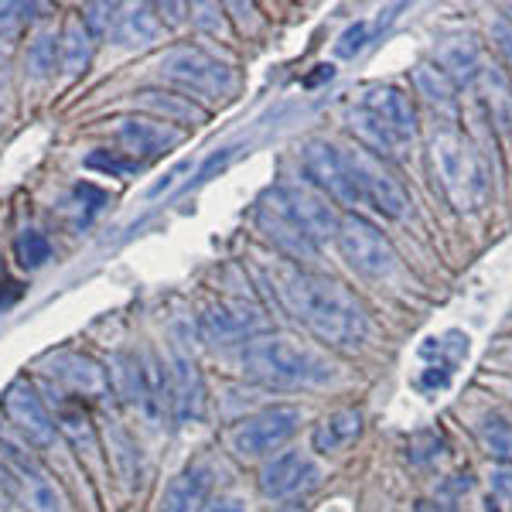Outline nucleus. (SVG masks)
Returning a JSON list of instances; mask_svg holds the SVG:
<instances>
[{"label": "nucleus", "instance_id": "obj_27", "mask_svg": "<svg viewBox=\"0 0 512 512\" xmlns=\"http://www.w3.org/2000/svg\"><path fill=\"white\" fill-rule=\"evenodd\" d=\"M14 260H18V267H24L28 274H35V270H41L52 260V239L45 233H38V229H24V233H18V239H14Z\"/></svg>", "mask_w": 512, "mask_h": 512}, {"label": "nucleus", "instance_id": "obj_3", "mask_svg": "<svg viewBox=\"0 0 512 512\" xmlns=\"http://www.w3.org/2000/svg\"><path fill=\"white\" fill-rule=\"evenodd\" d=\"M352 127L383 154H400L417 134V113L403 89L369 86L359 96L352 113Z\"/></svg>", "mask_w": 512, "mask_h": 512}, {"label": "nucleus", "instance_id": "obj_36", "mask_svg": "<svg viewBox=\"0 0 512 512\" xmlns=\"http://www.w3.org/2000/svg\"><path fill=\"white\" fill-rule=\"evenodd\" d=\"M233 158H236V147H222L219 154H212V158L205 161L202 168H198V178H195V181H198V185H205V181H209L212 175H216V171L226 168V164L233 161Z\"/></svg>", "mask_w": 512, "mask_h": 512}, {"label": "nucleus", "instance_id": "obj_29", "mask_svg": "<svg viewBox=\"0 0 512 512\" xmlns=\"http://www.w3.org/2000/svg\"><path fill=\"white\" fill-rule=\"evenodd\" d=\"M120 4H89L82 7L79 21L86 24V31L93 35L96 41H113V31H117V21H120Z\"/></svg>", "mask_w": 512, "mask_h": 512}, {"label": "nucleus", "instance_id": "obj_24", "mask_svg": "<svg viewBox=\"0 0 512 512\" xmlns=\"http://www.w3.org/2000/svg\"><path fill=\"white\" fill-rule=\"evenodd\" d=\"M359 431H362L359 410H352V407L335 410V414H328L315 431H311V448L318 454H335V451L349 448L355 437H359Z\"/></svg>", "mask_w": 512, "mask_h": 512}, {"label": "nucleus", "instance_id": "obj_7", "mask_svg": "<svg viewBox=\"0 0 512 512\" xmlns=\"http://www.w3.org/2000/svg\"><path fill=\"white\" fill-rule=\"evenodd\" d=\"M342 154H345V164H349V175L355 181V192H359L362 205H373L386 219L410 216L407 188L386 171V164L379 161L376 154L362 151V147H342Z\"/></svg>", "mask_w": 512, "mask_h": 512}, {"label": "nucleus", "instance_id": "obj_4", "mask_svg": "<svg viewBox=\"0 0 512 512\" xmlns=\"http://www.w3.org/2000/svg\"><path fill=\"white\" fill-rule=\"evenodd\" d=\"M158 76L178 86L185 96L226 99L236 93V72L229 62L216 59L198 45H175L158 59Z\"/></svg>", "mask_w": 512, "mask_h": 512}, {"label": "nucleus", "instance_id": "obj_22", "mask_svg": "<svg viewBox=\"0 0 512 512\" xmlns=\"http://www.w3.org/2000/svg\"><path fill=\"white\" fill-rule=\"evenodd\" d=\"M93 52H96V38L86 31V24L79 18L65 21V28L59 31V69L69 79H79L89 72L93 65Z\"/></svg>", "mask_w": 512, "mask_h": 512}, {"label": "nucleus", "instance_id": "obj_28", "mask_svg": "<svg viewBox=\"0 0 512 512\" xmlns=\"http://www.w3.org/2000/svg\"><path fill=\"white\" fill-rule=\"evenodd\" d=\"M106 192L103 188H96V185H89V181H82V185L72 188V195H69V212H72V219H76V226H89L99 212L106 209Z\"/></svg>", "mask_w": 512, "mask_h": 512}, {"label": "nucleus", "instance_id": "obj_18", "mask_svg": "<svg viewBox=\"0 0 512 512\" xmlns=\"http://www.w3.org/2000/svg\"><path fill=\"white\" fill-rule=\"evenodd\" d=\"M4 448H7V458H11L14 472H18V485L24 489V499H28L31 512H65L59 482H55L31 454H24L21 444H4Z\"/></svg>", "mask_w": 512, "mask_h": 512}, {"label": "nucleus", "instance_id": "obj_37", "mask_svg": "<svg viewBox=\"0 0 512 512\" xmlns=\"http://www.w3.org/2000/svg\"><path fill=\"white\" fill-rule=\"evenodd\" d=\"M202 512H246V502L236 499V495H219V499L205 502Z\"/></svg>", "mask_w": 512, "mask_h": 512}, {"label": "nucleus", "instance_id": "obj_9", "mask_svg": "<svg viewBox=\"0 0 512 512\" xmlns=\"http://www.w3.org/2000/svg\"><path fill=\"white\" fill-rule=\"evenodd\" d=\"M335 243L342 256L349 260L352 270H359L362 277H373V280H386L396 274V250L390 246L379 229L369 219L362 216H345L338 222V233Z\"/></svg>", "mask_w": 512, "mask_h": 512}, {"label": "nucleus", "instance_id": "obj_12", "mask_svg": "<svg viewBox=\"0 0 512 512\" xmlns=\"http://www.w3.org/2000/svg\"><path fill=\"white\" fill-rule=\"evenodd\" d=\"M301 164L304 175L311 178V188H318L325 198H332L338 205H362L342 147L328 144V140H308L301 151Z\"/></svg>", "mask_w": 512, "mask_h": 512}, {"label": "nucleus", "instance_id": "obj_10", "mask_svg": "<svg viewBox=\"0 0 512 512\" xmlns=\"http://www.w3.org/2000/svg\"><path fill=\"white\" fill-rule=\"evenodd\" d=\"M123 376V393L127 400H134L151 424H161L164 417H171V383H168V366L154 352H140L123 359L120 366Z\"/></svg>", "mask_w": 512, "mask_h": 512}, {"label": "nucleus", "instance_id": "obj_33", "mask_svg": "<svg viewBox=\"0 0 512 512\" xmlns=\"http://www.w3.org/2000/svg\"><path fill=\"white\" fill-rule=\"evenodd\" d=\"M366 41H369V28H366V24H352V28L345 31L342 38H338L335 52H338V55H345V59H352V55L359 52V48L366 45Z\"/></svg>", "mask_w": 512, "mask_h": 512}, {"label": "nucleus", "instance_id": "obj_19", "mask_svg": "<svg viewBox=\"0 0 512 512\" xmlns=\"http://www.w3.org/2000/svg\"><path fill=\"white\" fill-rule=\"evenodd\" d=\"M256 229H260L280 253H287L297 263H308L318 256V243H311V239L304 236L301 229H297L294 222L270 202V198H263V202L256 205Z\"/></svg>", "mask_w": 512, "mask_h": 512}, {"label": "nucleus", "instance_id": "obj_34", "mask_svg": "<svg viewBox=\"0 0 512 512\" xmlns=\"http://www.w3.org/2000/svg\"><path fill=\"white\" fill-rule=\"evenodd\" d=\"M14 506H18V478L0 461V512H11Z\"/></svg>", "mask_w": 512, "mask_h": 512}, {"label": "nucleus", "instance_id": "obj_5", "mask_svg": "<svg viewBox=\"0 0 512 512\" xmlns=\"http://www.w3.org/2000/svg\"><path fill=\"white\" fill-rule=\"evenodd\" d=\"M434 168L441 178L444 192H448L458 209H475L485 195V168L475 158V151L458 134L441 130L434 137Z\"/></svg>", "mask_w": 512, "mask_h": 512}, {"label": "nucleus", "instance_id": "obj_8", "mask_svg": "<svg viewBox=\"0 0 512 512\" xmlns=\"http://www.w3.org/2000/svg\"><path fill=\"white\" fill-rule=\"evenodd\" d=\"M270 202L284 212L287 219L301 229L311 243H325V239H335L338 233V222L342 216L335 212V202L325 198L318 188L304 185V181H280L277 188L267 192Z\"/></svg>", "mask_w": 512, "mask_h": 512}, {"label": "nucleus", "instance_id": "obj_32", "mask_svg": "<svg viewBox=\"0 0 512 512\" xmlns=\"http://www.w3.org/2000/svg\"><path fill=\"white\" fill-rule=\"evenodd\" d=\"M482 437H485V444H489V451L495 454V458H502V461L512 458V427L502 417L485 420Z\"/></svg>", "mask_w": 512, "mask_h": 512}, {"label": "nucleus", "instance_id": "obj_23", "mask_svg": "<svg viewBox=\"0 0 512 512\" xmlns=\"http://www.w3.org/2000/svg\"><path fill=\"white\" fill-rule=\"evenodd\" d=\"M164 24L158 18V7H147V4H137V7H123L120 11V21H117V31H113V41L123 48H147L161 38Z\"/></svg>", "mask_w": 512, "mask_h": 512}, {"label": "nucleus", "instance_id": "obj_31", "mask_svg": "<svg viewBox=\"0 0 512 512\" xmlns=\"http://www.w3.org/2000/svg\"><path fill=\"white\" fill-rule=\"evenodd\" d=\"M417 86H420V93L431 99V103H451V96H454L451 79L444 76L441 69H434V65H420V69H417Z\"/></svg>", "mask_w": 512, "mask_h": 512}, {"label": "nucleus", "instance_id": "obj_15", "mask_svg": "<svg viewBox=\"0 0 512 512\" xmlns=\"http://www.w3.org/2000/svg\"><path fill=\"white\" fill-rule=\"evenodd\" d=\"M185 140V130L175 123H164L158 117H123L117 123V144L123 154H130L134 161H151L168 154L171 147H178Z\"/></svg>", "mask_w": 512, "mask_h": 512}, {"label": "nucleus", "instance_id": "obj_16", "mask_svg": "<svg viewBox=\"0 0 512 512\" xmlns=\"http://www.w3.org/2000/svg\"><path fill=\"white\" fill-rule=\"evenodd\" d=\"M318 478H321V468L308 454L284 451V454H274V458L260 468V492L274 502H284V499H294V495L315 489Z\"/></svg>", "mask_w": 512, "mask_h": 512}, {"label": "nucleus", "instance_id": "obj_1", "mask_svg": "<svg viewBox=\"0 0 512 512\" xmlns=\"http://www.w3.org/2000/svg\"><path fill=\"white\" fill-rule=\"evenodd\" d=\"M277 294L284 308L308 328L311 335L321 338L335 349H359L369 335L366 308L355 301L349 287H342L332 277L311 274V270H277L274 274Z\"/></svg>", "mask_w": 512, "mask_h": 512}, {"label": "nucleus", "instance_id": "obj_38", "mask_svg": "<svg viewBox=\"0 0 512 512\" xmlns=\"http://www.w3.org/2000/svg\"><path fill=\"white\" fill-rule=\"evenodd\" d=\"M31 11H35V4H0V28L21 21L24 14H31Z\"/></svg>", "mask_w": 512, "mask_h": 512}, {"label": "nucleus", "instance_id": "obj_42", "mask_svg": "<svg viewBox=\"0 0 512 512\" xmlns=\"http://www.w3.org/2000/svg\"><path fill=\"white\" fill-rule=\"evenodd\" d=\"M7 65L11 62H7V55L0 52V96H4V86H7Z\"/></svg>", "mask_w": 512, "mask_h": 512}, {"label": "nucleus", "instance_id": "obj_39", "mask_svg": "<svg viewBox=\"0 0 512 512\" xmlns=\"http://www.w3.org/2000/svg\"><path fill=\"white\" fill-rule=\"evenodd\" d=\"M181 11H188V4H161L158 18H161V24H181L185 21V14Z\"/></svg>", "mask_w": 512, "mask_h": 512}, {"label": "nucleus", "instance_id": "obj_11", "mask_svg": "<svg viewBox=\"0 0 512 512\" xmlns=\"http://www.w3.org/2000/svg\"><path fill=\"white\" fill-rule=\"evenodd\" d=\"M4 410H7V420L14 424V431L21 434V441L31 444V448L48 451L55 441H59L55 414L48 410V403L41 400V393L28 383V379H18V383L7 386Z\"/></svg>", "mask_w": 512, "mask_h": 512}, {"label": "nucleus", "instance_id": "obj_40", "mask_svg": "<svg viewBox=\"0 0 512 512\" xmlns=\"http://www.w3.org/2000/svg\"><path fill=\"white\" fill-rule=\"evenodd\" d=\"M188 168H192V164H188V161H185V164H178V168H175V171H171V175H168V178H164V181H161V185H154V188H151V195H161V192H168V188H171V185H175V181H178L181 175H185V171H188Z\"/></svg>", "mask_w": 512, "mask_h": 512}, {"label": "nucleus", "instance_id": "obj_6", "mask_svg": "<svg viewBox=\"0 0 512 512\" xmlns=\"http://www.w3.org/2000/svg\"><path fill=\"white\" fill-rule=\"evenodd\" d=\"M301 420H304L301 407H287V403L260 410V414L239 420L233 431H229V451L243 461L270 458V454L280 451L297 434Z\"/></svg>", "mask_w": 512, "mask_h": 512}, {"label": "nucleus", "instance_id": "obj_13", "mask_svg": "<svg viewBox=\"0 0 512 512\" xmlns=\"http://www.w3.org/2000/svg\"><path fill=\"white\" fill-rule=\"evenodd\" d=\"M198 328H202L205 342L212 345H246L263 335L267 315L250 301H219L202 311Z\"/></svg>", "mask_w": 512, "mask_h": 512}, {"label": "nucleus", "instance_id": "obj_2", "mask_svg": "<svg viewBox=\"0 0 512 512\" xmlns=\"http://www.w3.org/2000/svg\"><path fill=\"white\" fill-rule=\"evenodd\" d=\"M239 369L246 379L277 390H315L335 379V362L315 345L287 335H260L239 349Z\"/></svg>", "mask_w": 512, "mask_h": 512}, {"label": "nucleus", "instance_id": "obj_14", "mask_svg": "<svg viewBox=\"0 0 512 512\" xmlns=\"http://www.w3.org/2000/svg\"><path fill=\"white\" fill-rule=\"evenodd\" d=\"M48 376L59 386V396H72V400H103L110 396L113 383H110V369L103 362H96L93 355L86 352H59L48 362Z\"/></svg>", "mask_w": 512, "mask_h": 512}, {"label": "nucleus", "instance_id": "obj_35", "mask_svg": "<svg viewBox=\"0 0 512 512\" xmlns=\"http://www.w3.org/2000/svg\"><path fill=\"white\" fill-rule=\"evenodd\" d=\"M21 297V284L11 277V270H7L4 256H0V311H7L14 301Z\"/></svg>", "mask_w": 512, "mask_h": 512}, {"label": "nucleus", "instance_id": "obj_20", "mask_svg": "<svg viewBox=\"0 0 512 512\" xmlns=\"http://www.w3.org/2000/svg\"><path fill=\"white\" fill-rule=\"evenodd\" d=\"M212 489L209 465H188L171 478L161 495V512H202Z\"/></svg>", "mask_w": 512, "mask_h": 512}, {"label": "nucleus", "instance_id": "obj_21", "mask_svg": "<svg viewBox=\"0 0 512 512\" xmlns=\"http://www.w3.org/2000/svg\"><path fill=\"white\" fill-rule=\"evenodd\" d=\"M55 424H59V437L72 444L79 454H93L99 451V437H96V424L89 417V407L82 400H72V396H55Z\"/></svg>", "mask_w": 512, "mask_h": 512}, {"label": "nucleus", "instance_id": "obj_41", "mask_svg": "<svg viewBox=\"0 0 512 512\" xmlns=\"http://www.w3.org/2000/svg\"><path fill=\"white\" fill-rule=\"evenodd\" d=\"M495 38H499V45H502V52H506L509 55V59H512V28H509V24H495Z\"/></svg>", "mask_w": 512, "mask_h": 512}, {"label": "nucleus", "instance_id": "obj_43", "mask_svg": "<svg viewBox=\"0 0 512 512\" xmlns=\"http://www.w3.org/2000/svg\"><path fill=\"white\" fill-rule=\"evenodd\" d=\"M277 512H304L301 506H294V502H291V506H280Z\"/></svg>", "mask_w": 512, "mask_h": 512}, {"label": "nucleus", "instance_id": "obj_30", "mask_svg": "<svg viewBox=\"0 0 512 512\" xmlns=\"http://www.w3.org/2000/svg\"><path fill=\"white\" fill-rule=\"evenodd\" d=\"M86 168L103 171V175H110V178H130V175H137V171H144V164L123 151H103V147H99V151H93L86 158Z\"/></svg>", "mask_w": 512, "mask_h": 512}, {"label": "nucleus", "instance_id": "obj_25", "mask_svg": "<svg viewBox=\"0 0 512 512\" xmlns=\"http://www.w3.org/2000/svg\"><path fill=\"white\" fill-rule=\"evenodd\" d=\"M140 106L154 110V117L164 123H198L205 117L202 106L192 103V96L185 93H161V89H147V93L137 96Z\"/></svg>", "mask_w": 512, "mask_h": 512}, {"label": "nucleus", "instance_id": "obj_26", "mask_svg": "<svg viewBox=\"0 0 512 512\" xmlns=\"http://www.w3.org/2000/svg\"><path fill=\"white\" fill-rule=\"evenodd\" d=\"M55 69H59V35H55L52 28H45L28 41V52H24V72H28V79L45 82V79L55 76Z\"/></svg>", "mask_w": 512, "mask_h": 512}, {"label": "nucleus", "instance_id": "obj_17", "mask_svg": "<svg viewBox=\"0 0 512 512\" xmlns=\"http://www.w3.org/2000/svg\"><path fill=\"white\" fill-rule=\"evenodd\" d=\"M168 383H171V420L175 424H198L205 414V379L198 362L185 349H171L168 362Z\"/></svg>", "mask_w": 512, "mask_h": 512}]
</instances>
